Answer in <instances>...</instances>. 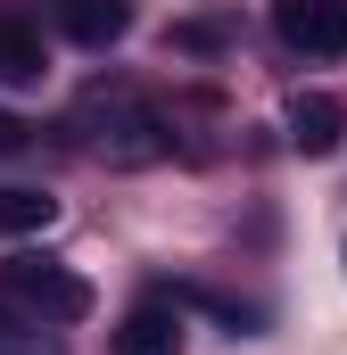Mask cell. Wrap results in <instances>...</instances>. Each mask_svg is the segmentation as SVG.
<instances>
[{"label": "cell", "instance_id": "1", "mask_svg": "<svg viewBox=\"0 0 347 355\" xmlns=\"http://www.w3.org/2000/svg\"><path fill=\"white\" fill-rule=\"evenodd\" d=\"M75 132H83L91 157H108V166H158L174 149V124L133 83H91L75 99Z\"/></svg>", "mask_w": 347, "mask_h": 355}, {"label": "cell", "instance_id": "2", "mask_svg": "<svg viewBox=\"0 0 347 355\" xmlns=\"http://www.w3.org/2000/svg\"><path fill=\"white\" fill-rule=\"evenodd\" d=\"M0 281H8V297L33 306L42 322H83V314H91V281L67 272V265H50V257H8Z\"/></svg>", "mask_w": 347, "mask_h": 355}, {"label": "cell", "instance_id": "3", "mask_svg": "<svg viewBox=\"0 0 347 355\" xmlns=\"http://www.w3.org/2000/svg\"><path fill=\"white\" fill-rule=\"evenodd\" d=\"M273 33L298 58H347V0H273Z\"/></svg>", "mask_w": 347, "mask_h": 355}, {"label": "cell", "instance_id": "4", "mask_svg": "<svg viewBox=\"0 0 347 355\" xmlns=\"http://www.w3.org/2000/svg\"><path fill=\"white\" fill-rule=\"evenodd\" d=\"M339 132H347V107L331 91H298V99H289V149H298V157H331Z\"/></svg>", "mask_w": 347, "mask_h": 355}, {"label": "cell", "instance_id": "5", "mask_svg": "<svg viewBox=\"0 0 347 355\" xmlns=\"http://www.w3.org/2000/svg\"><path fill=\"white\" fill-rule=\"evenodd\" d=\"M58 25H67V42L108 50V42L133 33V0H58Z\"/></svg>", "mask_w": 347, "mask_h": 355}, {"label": "cell", "instance_id": "6", "mask_svg": "<svg viewBox=\"0 0 347 355\" xmlns=\"http://www.w3.org/2000/svg\"><path fill=\"white\" fill-rule=\"evenodd\" d=\"M116 355H182V314L174 306H133L116 322Z\"/></svg>", "mask_w": 347, "mask_h": 355}, {"label": "cell", "instance_id": "7", "mask_svg": "<svg viewBox=\"0 0 347 355\" xmlns=\"http://www.w3.org/2000/svg\"><path fill=\"white\" fill-rule=\"evenodd\" d=\"M0 83H42V33L17 8H0Z\"/></svg>", "mask_w": 347, "mask_h": 355}, {"label": "cell", "instance_id": "8", "mask_svg": "<svg viewBox=\"0 0 347 355\" xmlns=\"http://www.w3.org/2000/svg\"><path fill=\"white\" fill-rule=\"evenodd\" d=\"M50 215H58V198H42V190H0V232H50Z\"/></svg>", "mask_w": 347, "mask_h": 355}, {"label": "cell", "instance_id": "9", "mask_svg": "<svg viewBox=\"0 0 347 355\" xmlns=\"http://www.w3.org/2000/svg\"><path fill=\"white\" fill-rule=\"evenodd\" d=\"M0 355H58V347H50L42 331H25V322H8V314H0Z\"/></svg>", "mask_w": 347, "mask_h": 355}, {"label": "cell", "instance_id": "10", "mask_svg": "<svg viewBox=\"0 0 347 355\" xmlns=\"http://www.w3.org/2000/svg\"><path fill=\"white\" fill-rule=\"evenodd\" d=\"M174 42H182V50H215V42H223V25H215V17H198V25H182Z\"/></svg>", "mask_w": 347, "mask_h": 355}, {"label": "cell", "instance_id": "11", "mask_svg": "<svg viewBox=\"0 0 347 355\" xmlns=\"http://www.w3.org/2000/svg\"><path fill=\"white\" fill-rule=\"evenodd\" d=\"M25 141H33V124H25V116H8V107H0V157H17V149H25Z\"/></svg>", "mask_w": 347, "mask_h": 355}]
</instances>
